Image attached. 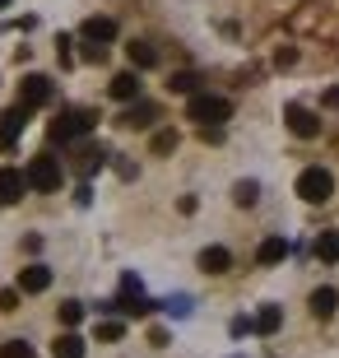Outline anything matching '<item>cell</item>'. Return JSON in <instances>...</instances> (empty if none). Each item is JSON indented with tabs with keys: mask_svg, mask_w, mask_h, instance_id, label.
I'll return each mask as SVG.
<instances>
[{
	"mask_svg": "<svg viewBox=\"0 0 339 358\" xmlns=\"http://www.w3.org/2000/svg\"><path fill=\"white\" fill-rule=\"evenodd\" d=\"M177 149V131H158L154 135V154H172Z\"/></svg>",
	"mask_w": 339,
	"mask_h": 358,
	"instance_id": "cell-25",
	"label": "cell"
},
{
	"mask_svg": "<svg viewBox=\"0 0 339 358\" xmlns=\"http://www.w3.org/2000/svg\"><path fill=\"white\" fill-rule=\"evenodd\" d=\"M321 103H326V107H339V89H326V93H321Z\"/></svg>",
	"mask_w": 339,
	"mask_h": 358,
	"instance_id": "cell-31",
	"label": "cell"
},
{
	"mask_svg": "<svg viewBox=\"0 0 339 358\" xmlns=\"http://www.w3.org/2000/svg\"><path fill=\"white\" fill-rule=\"evenodd\" d=\"M335 307H339V293L335 289H316L312 293V317L326 321V317H335Z\"/></svg>",
	"mask_w": 339,
	"mask_h": 358,
	"instance_id": "cell-18",
	"label": "cell"
},
{
	"mask_svg": "<svg viewBox=\"0 0 339 358\" xmlns=\"http://www.w3.org/2000/svg\"><path fill=\"white\" fill-rule=\"evenodd\" d=\"M293 61H298V52H293V47H284V52L274 56V66H279V70H284V66H293Z\"/></svg>",
	"mask_w": 339,
	"mask_h": 358,
	"instance_id": "cell-30",
	"label": "cell"
},
{
	"mask_svg": "<svg viewBox=\"0 0 339 358\" xmlns=\"http://www.w3.org/2000/svg\"><path fill=\"white\" fill-rule=\"evenodd\" d=\"M288 252H293V242H288V238H265L261 247H256V261H261V266H279Z\"/></svg>",
	"mask_w": 339,
	"mask_h": 358,
	"instance_id": "cell-14",
	"label": "cell"
},
{
	"mask_svg": "<svg viewBox=\"0 0 339 358\" xmlns=\"http://www.w3.org/2000/svg\"><path fill=\"white\" fill-rule=\"evenodd\" d=\"M28 191V177L19 168H0V205H19Z\"/></svg>",
	"mask_w": 339,
	"mask_h": 358,
	"instance_id": "cell-10",
	"label": "cell"
},
{
	"mask_svg": "<svg viewBox=\"0 0 339 358\" xmlns=\"http://www.w3.org/2000/svg\"><path fill=\"white\" fill-rule=\"evenodd\" d=\"M0 312H19V289H5V293H0Z\"/></svg>",
	"mask_w": 339,
	"mask_h": 358,
	"instance_id": "cell-28",
	"label": "cell"
},
{
	"mask_svg": "<svg viewBox=\"0 0 339 358\" xmlns=\"http://www.w3.org/2000/svg\"><path fill=\"white\" fill-rule=\"evenodd\" d=\"M79 33H84L93 47H107V42H117V19H107V14H93V19H84V28H79Z\"/></svg>",
	"mask_w": 339,
	"mask_h": 358,
	"instance_id": "cell-9",
	"label": "cell"
},
{
	"mask_svg": "<svg viewBox=\"0 0 339 358\" xmlns=\"http://www.w3.org/2000/svg\"><path fill=\"white\" fill-rule=\"evenodd\" d=\"M228 117H233V103L219 98V93H196V98L186 103V121H196L200 131H219Z\"/></svg>",
	"mask_w": 339,
	"mask_h": 358,
	"instance_id": "cell-1",
	"label": "cell"
},
{
	"mask_svg": "<svg viewBox=\"0 0 339 358\" xmlns=\"http://www.w3.org/2000/svg\"><path fill=\"white\" fill-rule=\"evenodd\" d=\"M56 312H61V326H70V331H75L79 321H84V303H75V298H66V303L56 307Z\"/></svg>",
	"mask_w": 339,
	"mask_h": 358,
	"instance_id": "cell-22",
	"label": "cell"
},
{
	"mask_svg": "<svg viewBox=\"0 0 339 358\" xmlns=\"http://www.w3.org/2000/svg\"><path fill=\"white\" fill-rule=\"evenodd\" d=\"M233 200H237V205H256V200H261V182H251V177H247V182H237Z\"/></svg>",
	"mask_w": 339,
	"mask_h": 358,
	"instance_id": "cell-21",
	"label": "cell"
},
{
	"mask_svg": "<svg viewBox=\"0 0 339 358\" xmlns=\"http://www.w3.org/2000/svg\"><path fill=\"white\" fill-rule=\"evenodd\" d=\"M52 358H84V340H79L75 331L56 335V345H52Z\"/></svg>",
	"mask_w": 339,
	"mask_h": 358,
	"instance_id": "cell-17",
	"label": "cell"
},
{
	"mask_svg": "<svg viewBox=\"0 0 339 358\" xmlns=\"http://www.w3.org/2000/svg\"><path fill=\"white\" fill-rule=\"evenodd\" d=\"M56 98V84L47 80V75H24V84H19V107H47Z\"/></svg>",
	"mask_w": 339,
	"mask_h": 358,
	"instance_id": "cell-5",
	"label": "cell"
},
{
	"mask_svg": "<svg viewBox=\"0 0 339 358\" xmlns=\"http://www.w3.org/2000/svg\"><path fill=\"white\" fill-rule=\"evenodd\" d=\"M84 61H93V66H103V61H107V47H93V42H89V47H84Z\"/></svg>",
	"mask_w": 339,
	"mask_h": 358,
	"instance_id": "cell-29",
	"label": "cell"
},
{
	"mask_svg": "<svg viewBox=\"0 0 339 358\" xmlns=\"http://www.w3.org/2000/svg\"><path fill=\"white\" fill-rule=\"evenodd\" d=\"M196 75H191V70H177V75H172V80H168V89L172 93H186V98H196Z\"/></svg>",
	"mask_w": 339,
	"mask_h": 358,
	"instance_id": "cell-20",
	"label": "cell"
},
{
	"mask_svg": "<svg viewBox=\"0 0 339 358\" xmlns=\"http://www.w3.org/2000/svg\"><path fill=\"white\" fill-rule=\"evenodd\" d=\"M0 10H10V0H0Z\"/></svg>",
	"mask_w": 339,
	"mask_h": 358,
	"instance_id": "cell-32",
	"label": "cell"
},
{
	"mask_svg": "<svg viewBox=\"0 0 339 358\" xmlns=\"http://www.w3.org/2000/svg\"><path fill=\"white\" fill-rule=\"evenodd\" d=\"M154 121H158V107L140 98V103H131V107L117 117V126H126V131H144V126H154Z\"/></svg>",
	"mask_w": 339,
	"mask_h": 358,
	"instance_id": "cell-8",
	"label": "cell"
},
{
	"mask_svg": "<svg viewBox=\"0 0 339 358\" xmlns=\"http://www.w3.org/2000/svg\"><path fill=\"white\" fill-rule=\"evenodd\" d=\"M0 358H33V345H28V340H5V345H0Z\"/></svg>",
	"mask_w": 339,
	"mask_h": 358,
	"instance_id": "cell-23",
	"label": "cell"
},
{
	"mask_svg": "<svg viewBox=\"0 0 339 358\" xmlns=\"http://www.w3.org/2000/svg\"><path fill=\"white\" fill-rule=\"evenodd\" d=\"M126 56H131L135 70H154V66H158V47H149L144 38H135L131 47H126Z\"/></svg>",
	"mask_w": 339,
	"mask_h": 358,
	"instance_id": "cell-15",
	"label": "cell"
},
{
	"mask_svg": "<svg viewBox=\"0 0 339 358\" xmlns=\"http://www.w3.org/2000/svg\"><path fill=\"white\" fill-rule=\"evenodd\" d=\"M284 326V307H274V303H265L261 312H256V335H274Z\"/></svg>",
	"mask_w": 339,
	"mask_h": 358,
	"instance_id": "cell-16",
	"label": "cell"
},
{
	"mask_svg": "<svg viewBox=\"0 0 339 358\" xmlns=\"http://www.w3.org/2000/svg\"><path fill=\"white\" fill-rule=\"evenodd\" d=\"M107 93H112L117 103H140V75H135V70H121L117 80L107 84Z\"/></svg>",
	"mask_w": 339,
	"mask_h": 358,
	"instance_id": "cell-12",
	"label": "cell"
},
{
	"mask_svg": "<svg viewBox=\"0 0 339 358\" xmlns=\"http://www.w3.org/2000/svg\"><path fill=\"white\" fill-rule=\"evenodd\" d=\"M168 312H172V317H191V298H186V293L168 298Z\"/></svg>",
	"mask_w": 339,
	"mask_h": 358,
	"instance_id": "cell-27",
	"label": "cell"
},
{
	"mask_svg": "<svg viewBox=\"0 0 339 358\" xmlns=\"http://www.w3.org/2000/svg\"><path fill=\"white\" fill-rule=\"evenodd\" d=\"M316 256H321V261H339V233H335V228L316 238Z\"/></svg>",
	"mask_w": 339,
	"mask_h": 358,
	"instance_id": "cell-19",
	"label": "cell"
},
{
	"mask_svg": "<svg viewBox=\"0 0 339 358\" xmlns=\"http://www.w3.org/2000/svg\"><path fill=\"white\" fill-rule=\"evenodd\" d=\"M121 335H126L121 321H103V326H98V340H103V345H112V340H121Z\"/></svg>",
	"mask_w": 339,
	"mask_h": 358,
	"instance_id": "cell-24",
	"label": "cell"
},
{
	"mask_svg": "<svg viewBox=\"0 0 339 358\" xmlns=\"http://www.w3.org/2000/svg\"><path fill=\"white\" fill-rule=\"evenodd\" d=\"M93 112L89 107H66V112H61V117L52 121V140L56 145H75V140H84V135L93 131Z\"/></svg>",
	"mask_w": 339,
	"mask_h": 358,
	"instance_id": "cell-3",
	"label": "cell"
},
{
	"mask_svg": "<svg viewBox=\"0 0 339 358\" xmlns=\"http://www.w3.org/2000/svg\"><path fill=\"white\" fill-rule=\"evenodd\" d=\"M103 149H84V154H79V168H84V173H93V168H103Z\"/></svg>",
	"mask_w": 339,
	"mask_h": 358,
	"instance_id": "cell-26",
	"label": "cell"
},
{
	"mask_svg": "<svg viewBox=\"0 0 339 358\" xmlns=\"http://www.w3.org/2000/svg\"><path fill=\"white\" fill-rule=\"evenodd\" d=\"M200 270H205V275H228V270H233V252H228V247H205V252H200Z\"/></svg>",
	"mask_w": 339,
	"mask_h": 358,
	"instance_id": "cell-13",
	"label": "cell"
},
{
	"mask_svg": "<svg viewBox=\"0 0 339 358\" xmlns=\"http://www.w3.org/2000/svg\"><path fill=\"white\" fill-rule=\"evenodd\" d=\"M298 196L307 200V205H326V200L335 196V177H330V168H302Z\"/></svg>",
	"mask_w": 339,
	"mask_h": 358,
	"instance_id": "cell-4",
	"label": "cell"
},
{
	"mask_svg": "<svg viewBox=\"0 0 339 358\" xmlns=\"http://www.w3.org/2000/svg\"><path fill=\"white\" fill-rule=\"evenodd\" d=\"M47 289H52V270H47V266L33 261V266L19 270V293H47Z\"/></svg>",
	"mask_w": 339,
	"mask_h": 358,
	"instance_id": "cell-11",
	"label": "cell"
},
{
	"mask_svg": "<svg viewBox=\"0 0 339 358\" xmlns=\"http://www.w3.org/2000/svg\"><path fill=\"white\" fill-rule=\"evenodd\" d=\"M24 177H28V191H61L66 168H61L56 154H33V163L24 168Z\"/></svg>",
	"mask_w": 339,
	"mask_h": 358,
	"instance_id": "cell-2",
	"label": "cell"
},
{
	"mask_svg": "<svg viewBox=\"0 0 339 358\" xmlns=\"http://www.w3.org/2000/svg\"><path fill=\"white\" fill-rule=\"evenodd\" d=\"M284 121H288V131L298 135V140H316V135H321V117L307 112V107H298V103L284 107Z\"/></svg>",
	"mask_w": 339,
	"mask_h": 358,
	"instance_id": "cell-6",
	"label": "cell"
},
{
	"mask_svg": "<svg viewBox=\"0 0 339 358\" xmlns=\"http://www.w3.org/2000/svg\"><path fill=\"white\" fill-rule=\"evenodd\" d=\"M24 126H28V107H5V112H0V149L19 145Z\"/></svg>",
	"mask_w": 339,
	"mask_h": 358,
	"instance_id": "cell-7",
	"label": "cell"
}]
</instances>
